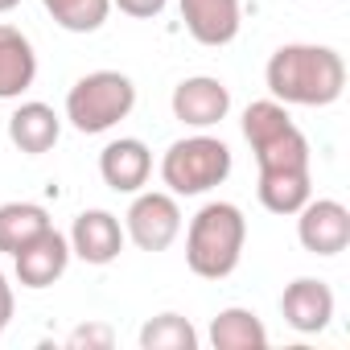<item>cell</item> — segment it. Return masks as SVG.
Masks as SVG:
<instances>
[{
    "instance_id": "6da1fadb",
    "label": "cell",
    "mask_w": 350,
    "mask_h": 350,
    "mask_svg": "<svg viewBox=\"0 0 350 350\" xmlns=\"http://www.w3.org/2000/svg\"><path fill=\"white\" fill-rule=\"evenodd\" d=\"M264 83L284 107H329L346 91V62L329 46L288 42L268 58Z\"/></svg>"
},
{
    "instance_id": "7a4b0ae2",
    "label": "cell",
    "mask_w": 350,
    "mask_h": 350,
    "mask_svg": "<svg viewBox=\"0 0 350 350\" xmlns=\"http://www.w3.org/2000/svg\"><path fill=\"white\" fill-rule=\"evenodd\" d=\"M247 243V219L235 202H206L186 231V264L202 280H227Z\"/></svg>"
},
{
    "instance_id": "3957f363",
    "label": "cell",
    "mask_w": 350,
    "mask_h": 350,
    "mask_svg": "<svg viewBox=\"0 0 350 350\" xmlns=\"http://www.w3.org/2000/svg\"><path fill=\"white\" fill-rule=\"evenodd\" d=\"M227 178H231V148L206 132L173 140L169 152L161 157V182L169 186V194L194 198V194L223 186Z\"/></svg>"
},
{
    "instance_id": "277c9868",
    "label": "cell",
    "mask_w": 350,
    "mask_h": 350,
    "mask_svg": "<svg viewBox=\"0 0 350 350\" xmlns=\"http://www.w3.org/2000/svg\"><path fill=\"white\" fill-rule=\"evenodd\" d=\"M136 107V83L120 70H91L66 91V120L83 136H99L128 120Z\"/></svg>"
},
{
    "instance_id": "5b68a950",
    "label": "cell",
    "mask_w": 350,
    "mask_h": 350,
    "mask_svg": "<svg viewBox=\"0 0 350 350\" xmlns=\"http://www.w3.org/2000/svg\"><path fill=\"white\" fill-rule=\"evenodd\" d=\"M128 227L124 235L140 247V252H165L173 247V239L182 235V206H178V194H165V190H148L132 198L128 206Z\"/></svg>"
},
{
    "instance_id": "8992f818",
    "label": "cell",
    "mask_w": 350,
    "mask_h": 350,
    "mask_svg": "<svg viewBox=\"0 0 350 350\" xmlns=\"http://www.w3.org/2000/svg\"><path fill=\"white\" fill-rule=\"evenodd\" d=\"M297 239L309 256H338L350 247V211L338 198H309L297 211Z\"/></svg>"
},
{
    "instance_id": "52a82bcc",
    "label": "cell",
    "mask_w": 350,
    "mask_h": 350,
    "mask_svg": "<svg viewBox=\"0 0 350 350\" xmlns=\"http://www.w3.org/2000/svg\"><path fill=\"white\" fill-rule=\"evenodd\" d=\"M169 107L186 128H215L231 111V91L219 79H211V75H194V79H182L178 87H173Z\"/></svg>"
},
{
    "instance_id": "ba28073f",
    "label": "cell",
    "mask_w": 350,
    "mask_h": 350,
    "mask_svg": "<svg viewBox=\"0 0 350 350\" xmlns=\"http://www.w3.org/2000/svg\"><path fill=\"white\" fill-rule=\"evenodd\" d=\"M66 239H70V256H79L83 264H95V268H107L124 252V227L111 211H83Z\"/></svg>"
},
{
    "instance_id": "9c48e42d",
    "label": "cell",
    "mask_w": 350,
    "mask_h": 350,
    "mask_svg": "<svg viewBox=\"0 0 350 350\" xmlns=\"http://www.w3.org/2000/svg\"><path fill=\"white\" fill-rule=\"evenodd\" d=\"M17 280L25 288H50L54 280H62V272L70 268V239L58 235L54 227H46L38 239H29L17 256Z\"/></svg>"
},
{
    "instance_id": "30bf717a",
    "label": "cell",
    "mask_w": 350,
    "mask_h": 350,
    "mask_svg": "<svg viewBox=\"0 0 350 350\" xmlns=\"http://www.w3.org/2000/svg\"><path fill=\"white\" fill-rule=\"evenodd\" d=\"M280 313L297 334H321L334 321V288L317 276H297L280 293Z\"/></svg>"
},
{
    "instance_id": "8fae6325",
    "label": "cell",
    "mask_w": 350,
    "mask_h": 350,
    "mask_svg": "<svg viewBox=\"0 0 350 350\" xmlns=\"http://www.w3.org/2000/svg\"><path fill=\"white\" fill-rule=\"evenodd\" d=\"M178 5H182V21L198 46L219 50L239 38V25H243L239 0H178Z\"/></svg>"
},
{
    "instance_id": "7c38bea8",
    "label": "cell",
    "mask_w": 350,
    "mask_h": 350,
    "mask_svg": "<svg viewBox=\"0 0 350 350\" xmlns=\"http://www.w3.org/2000/svg\"><path fill=\"white\" fill-rule=\"evenodd\" d=\"M152 173V152L136 136H120L99 152V178L116 194H136Z\"/></svg>"
},
{
    "instance_id": "4fadbf2b",
    "label": "cell",
    "mask_w": 350,
    "mask_h": 350,
    "mask_svg": "<svg viewBox=\"0 0 350 350\" xmlns=\"http://www.w3.org/2000/svg\"><path fill=\"white\" fill-rule=\"evenodd\" d=\"M38 79V54L33 42L17 29L0 21V99H21Z\"/></svg>"
},
{
    "instance_id": "5bb4252c",
    "label": "cell",
    "mask_w": 350,
    "mask_h": 350,
    "mask_svg": "<svg viewBox=\"0 0 350 350\" xmlns=\"http://www.w3.org/2000/svg\"><path fill=\"white\" fill-rule=\"evenodd\" d=\"M58 136H62V116H58L50 103L29 99V103H21V107L9 116V140H13L25 157L50 152V148L58 144Z\"/></svg>"
},
{
    "instance_id": "9a60e30c",
    "label": "cell",
    "mask_w": 350,
    "mask_h": 350,
    "mask_svg": "<svg viewBox=\"0 0 350 350\" xmlns=\"http://www.w3.org/2000/svg\"><path fill=\"white\" fill-rule=\"evenodd\" d=\"M260 206L272 215H297L313 198V169H280V173H260L256 182Z\"/></svg>"
},
{
    "instance_id": "2e32d148",
    "label": "cell",
    "mask_w": 350,
    "mask_h": 350,
    "mask_svg": "<svg viewBox=\"0 0 350 350\" xmlns=\"http://www.w3.org/2000/svg\"><path fill=\"white\" fill-rule=\"evenodd\" d=\"M211 346L215 350H264L268 346V329L264 321L252 313V309H223L215 321H211Z\"/></svg>"
},
{
    "instance_id": "e0dca14e",
    "label": "cell",
    "mask_w": 350,
    "mask_h": 350,
    "mask_svg": "<svg viewBox=\"0 0 350 350\" xmlns=\"http://www.w3.org/2000/svg\"><path fill=\"white\" fill-rule=\"evenodd\" d=\"M46 227H54L46 206H38V202H5L0 206V256H17Z\"/></svg>"
},
{
    "instance_id": "ac0fdd59",
    "label": "cell",
    "mask_w": 350,
    "mask_h": 350,
    "mask_svg": "<svg viewBox=\"0 0 350 350\" xmlns=\"http://www.w3.org/2000/svg\"><path fill=\"white\" fill-rule=\"evenodd\" d=\"M198 329L182 313H161L140 325V350H194Z\"/></svg>"
},
{
    "instance_id": "d6986e66",
    "label": "cell",
    "mask_w": 350,
    "mask_h": 350,
    "mask_svg": "<svg viewBox=\"0 0 350 350\" xmlns=\"http://www.w3.org/2000/svg\"><path fill=\"white\" fill-rule=\"evenodd\" d=\"M42 5L66 33H95L111 13V0H42Z\"/></svg>"
},
{
    "instance_id": "ffe728a7",
    "label": "cell",
    "mask_w": 350,
    "mask_h": 350,
    "mask_svg": "<svg viewBox=\"0 0 350 350\" xmlns=\"http://www.w3.org/2000/svg\"><path fill=\"white\" fill-rule=\"evenodd\" d=\"M284 124H293V116H288V107H284L280 99H256V103L243 111V136H247V144L268 140V136L280 132Z\"/></svg>"
},
{
    "instance_id": "44dd1931",
    "label": "cell",
    "mask_w": 350,
    "mask_h": 350,
    "mask_svg": "<svg viewBox=\"0 0 350 350\" xmlns=\"http://www.w3.org/2000/svg\"><path fill=\"white\" fill-rule=\"evenodd\" d=\"M111 342H116V334H111V325H79V329L70 334V346H75V350H83V346H87V350H91V346H99V350H107Z\"/></svg>"
},
{
    "instance_id": "7402d4cb",
    "label": "cell",
    "mask_w": 350,
    "mask_h": 350,
    "mask_svg": "<svg viewBox=\"0 0 350 350\" xmlns=\"http://www.w3.org/2000/svg\"><path fill=\"white\" fill-rule=\"evenodd\" d=\"M165 5H169V0H111V9H120V13H128V17H136V21L161 17Z\"/></svg>"
},
{
    "instance_id": "603a6c76",
    "label": "cell",
    "mask_w": 350,
    "mask_h": 350,
    "mask_svg": "<svg viewBox=\"0 0 350 350\" xmlns=\"http://www.w3.org/2000/svg\"><path fill=\"white\" fill-rule=\"evenodd\" d=\"M0 313L13 317V284L5 280V272H0Z\"/></svg>"
},
{
    "instance_id": "cb8c5ba5",
    "label": "cell",
    "mask_w": 350,
    "mask_h": 350,
    "mask_svg": "<svg viewBox=\"0 0 350 350\" xmlns=\"http://www.w3.org/2000/svg\"><path fill=\"white\" fill-rule=\"evenodd\" d=\"M17 5H21V0H0V13H13Z\"/></svg>"
},
{
    "instance_id": "d4e9b609",
    "label": "cell",
    "mask_w": 350,
    "mask_h": 350,
    "mask_svg": "<svg viewBox=\"0 0 350 350\" xmlns=\"http://www.w3.org/2000/svg\"><path fill=\"white\" fill-rule=\"evenodd\" d=\"M5 325H9V317H5V313H0V334H5Z\"/></svg>"
}]
</instances>
